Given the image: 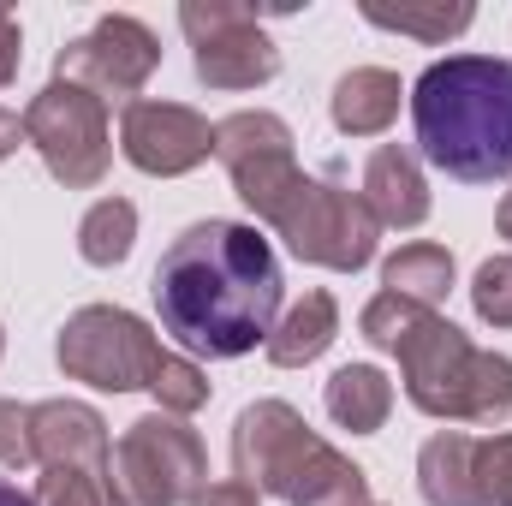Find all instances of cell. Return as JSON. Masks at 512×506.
<instances>
[{
    "label": "cell",
    "mask_w": 512,
    "mask_h": 506,
    "mask_svg": "<svg viewBox=\"0 0 512 506\" xmlns=\"http://www.w3.org/2000/svg\"><path fill=\"white\" fill-rule=\"evenodd\" d=\"M393 358L405 376V399L423 417H441V423H507L512 417V358L483 352L465 328H453L435 310L411 322Z\"/></svg>",
    "instance_id": "4"
},
{
    "label": "cell",
    "mask_w": 512,
    "mask_h": 506,
    "mask_svg": "<svg viewBox=\"0 0 512 506\" xmlns=\"http://www.w3.org/2000/svg\"><path fill=\"white\" fill-rule=\"evenodd\" d=\"M417 155L459 179L495 185L512 179V60L501 54H447L411 84Z\"/></svg>",
    "instance_id": "2"
},
{
    "label": "cell",
    "mask_w": 512,
    "mask_h": 506,
    "mask_svg": "<svg viewBox=\"0 0 512 506\" xmlns=\"http://www.w3.org/2000/svg\"><path fill=\"white\" fill-rule=\"evenodd\" d=\"M179 24L191 36L197 78L209 90H256L280 72V48L262 30V12L239 0H185Z\"/></svg>",
    "instance_id": "9"
},
{
    "label": "cell",
    "mask_w": 512,
    "mask_h": 506,
    "mask_svg": "<svg viewBox=\"0 0 512 506\" xmlns=\"http://www.w3.org/2000/svg\"><path fill=\"white\" fill-rule=\"evenodd\" d=\"M477 483L483 506H512V435H489L477 447Z\"/></svg>",
    "instance_id": "26"
},
{
    "label": "cell",
    "mask_w": 512,
    "mask_h": 506,
    "mask_svg": "<svg viewBox=\"0 0 512 506\" xmlns=\"http://www.w3.org/2000/svg\"><path fill=\"white\" fill-rule=\"evenodd\" d=\"M268 227L286 239V251L298 262H316V268H334V274H358L376 256V239H382L364 197L340 191L328 179H298L292 197L268 215Z\"/></svg>",
    "instance_id": "6"
},
{
    "label": "cell",
    "mask_w": 512,
    "mask_h": 506,
    "mask_svg": "<svg viewBox=\"0 0 512 506\" xmlns=\"http://www.w3.org/2000/svg\"><path fill=\"white\" fill-rule=\"evenodd\" d=\"M477 435L465 429H441L423 441L417 453V489L429 506H483V483H477Z\"/></svg>",
    "instance_id": "15"
},
{
    "label": "cell",
    "mask_w": 512,
    "mask_h": 506,
    "mask_svg": "<svg viewBox=\"0 0 512 506\" xmlns=\"http://www.w3.org/2000/svg\"><path fill=\"white\" fill-rule=\"evenodd\" d=\"M417 316H423V304H411V298H393V292H376V298L364 304L358 328H364V340H370V346L393 352V346L411 334V322H417Z\"/></svg>",
    "instance_id": "24"
},
{
    "label": "cell",
    "mask_w": 512,
    "mask_h": 506,
    "mask_svg": "<svg viewBox=\"0 0 512 506\" xmlns=\"http://www.w3.org/2000/svg\"><path fill=\"white\" fill-rule=\"evenodd\" d=\"M149 393L161 399V411H167V417H191V411H203V405H209V376H203L191 358L167 352V358H161V370H155V381H149Z\"/></svg>",
    "instance_id": "23"
},
{
    "label": "cell",
    "mask_w": 512,
    "mask_h": 506,
    "mask_svg": "<svg viewBox=\"0 0 512 506\" xmlns=\"http://www.w3.org/2000/svg\"><path fill=\"white\" fill-rule=\"evenodd\" d=\"M364 209L376 215V227H423L429 221V185L423 167L405 143H382L364 161Z\"/></svg>",
    "instance_id": "14"
},
{
    "label": "cell",
    "mask_w": 512,
    "mask_h": 506,
    "mask_svg": "<svg viewBox=\"0 0 512 506\" xmlns=\"http://www.w3.org/2000/svg\"><path fill=\"white\" fill-rule=\"evenodd\" d=\"M0 465L30 471L36 465V429H30V405L0 399Z\"/></svg>",
    "instance_id": "27"
},
{
    "label": "cell",
    "mask_w": 512,
    "mask_h": 506,
    "mask_svg": "<svg viewBox=\"0 0 512 506\" xmlns=\"http://www.w3.org/2000/svg\"><path fill=\"white\" fill-rule=\"evenodd\" d=\"M24 143L42 155V167L66 185V191H90L102 185L108 161H114V126H108V102L78 90V84H48L42 96H30L24 108Z\"/></svg>",
    "instance_id": "7"
},
{
    "label": "cell",
    "mask_w": 512,
    "mask_h": 506,
    "mask_svg": "<svg viewBox=\"0 0 512 506\" xmlns=\"http://www.w3.org/2000/svg\"><path fill=\"white\" fill-rule=\"evenodd\" d=\"M209 489V453L185 417L149 411L126 423V435L108 453V495L114 506H197Z\"/></svg>",
    "instance_id": "5"
},
{
    "label": "cell",
    "mask_w": 512,
    "mask_h": 506,
    "mask_svg": "<svg viewBox=\"0 0 512 506\" xmlns=\"http://www.w3.org/2000/svg\"><path fill=\"white\" fill-rule=\"evenodd\" d=\"M30 429H36V465H84V471H108V423L96 405L78 399H42L30 405Z\"/></svg>",
    "instance_id": "13"
},
{
    "label": "cell",
    "mask_w": 512,
    "mask_h": 506,
    "mask_svg": "<svg viewBox=\"0 0 512 506\" xmlns=\"http://www.w3.org/2000/svg\"><path fill=\"white\" fill-rule=\"evenodd\" d=\"M233 483L286 506H376L370 477L334 453L286 399H256L233 423Z\"/></svg>",
    "instance_id": "3"
},
{
    "label": "cell",
    "mask_w": 512,
    "mask_h": 506,
    "mask_svg": "<svg viewBox=\"0 0 512 506\" xmlns=\"http://www.w3.org/2000/svg\"><path fill=\"white\" fill-rule=\"evenodd\" d=\"M36 506H114L108 495V471H84V465H42Z\"/></svg>",
    "instance_id": "22"
},
{
    "label": "cell",
    "mask_w": 512,
    "mask_h": 506,
    "mask_svg": "<svg viewBox=\"0 0 512 506\" xmlns=\"http://www.w3.org/2000/svg\"><path fill=\"white\" fill-rule=\"evenodd\" d=\"M60 370L72 381H90L102 393H137L161 370V340L143 316H131L120 304H84L78 316H66L60 328Z\"/></svg>",
    "instance_id": "8"
},
{
    "label": "cell",
    "mask_w": 512,
    "mask_h": 506,
    "mask_svg": "<svg viewBox=\"0 0 512 506\" xmlns=\"http://www.w3.org/2000/svg\"><path fill=\"white\" fill-rule=\"evenodd\" d=\"M120 155L149 179H179L215 155V126L185 102H149L137 96L120 114Z\"/></svg>",
    "instance_id": "12"
},
{
    "label": "cell",
    "mask_w": 512,
    "mask_h": 506,
    "mask_svg": "<svg viewBox=\"0 0 512 506\" xmlns=\"http://www.w3.org/2000/svg\"><path fill=\"white\" fill-rule=\"evenodd\" d=\"M495 227H501V239H512V191H507V203H501V215H495Z\"/></svg>",
    "instance_id": "32"
},
{
    "label": "cell",
    "mask_w": 512,
    "mask_h": 506,
    "mask_svg": "<svg viewBox=\"0 0 512 506\" xmlns=\"http://www.w3.org/2000/svg\"><path fill=\"white\" fill-rule=\"evenodd\" d=\"M340 340V304H334V292H304L280 322H274V334H268V364L274 370H304V364H316L328 346Z\"/></svg>",
    "instance_id": "16"
},
{
    "label": "cell",
    "mask_w": 512,
    "mask_h": 506,
    "mask_svg": "<svg viewBox=\"0 0 512 506\" xmlns=\"http://www.w3.org/2000/svg\"><path fill=\"white\" fill-rule=\"evenodd\" d=\"M18 66H24V24L0 6V90L18 78Z\"/></svg>",
    "instance_id": "28"
},
{
    "label": "cell",
    "mask_w": 512,
    "mask_h": 506,
    "mask_svg": "<svg viewBox=\"0 0 512 506\" xmlns=\"http://www.w3.org/2000/svg\"><path fill=\"white\" fill-rule=\"evenodd\" d=\"M149 298L161 334H173L191 358H245L268 346L280 322L286 274L256 227L197 221L161 251L149 274Z\"/></svg>",
    "instance_id": "1"
},
{
    "label": "cell",
    "mask_w": 512,
    "mask_h": 506,
    "mask_svg": "<svg viewBox=\"0 0 512 506\" xmlns=\"http://www.w3.org/2000/svg\"><path fill=\"white\" fill-rule=\"evenodd\" d=\"M197 506H262V501H256L245 483H209V489L197 495Z\"/></svg>",
    "instance_id": "29"
},
{
    "label": "cell",
    "mask_w": 512,
    "mask_h": 506,
    "mask_svg": "<svg viewBox=\"0 0 512 506\" xmlns=\"http://www.w3.org/2000/svg\"><path fill=\"white\" fill-rule=\"evenodd\" d=\"M364 18L382 30H399V36H417V42H447L477 24V6L471 0H399V6L364 0Z\"/></svg>",
    "instance_id": "20"
},
{
    "label": "cell",
    "mask_w": 512,
    "mask_h": 506,
    "mask_svg": "<svg viewBox=\"0 0 512 506\" xmlns=\"http://www.w3.org/2000/svg\"><path fill=\"white\" fill-rule=\"evenodd\" d=\"M382 292L435 310V304L453 292V251H447V245H399V251L382 262Z\"/></svg>",
    "instance_id": "19"
},
{
    "label": "cell",
    "mask_w": 512,
    "mask_h": 506,
    "mask_svg": "<svg viewBox=\"0 0 512 506\" xmlns=\"http://www.w3.org/2000/svg\"><path fill=\"white\" fill-rule=\"evenodd\" d=\"M0 506H36V501H30L18 483H6V477H0Z\"/></svg>",
    "instance_id": "31"
},
{
    "label": "cell",
    "mask_w": 512,
    "mask_h": 506,
    "mask_svg": "<svg viewBox=\"0 0 512 506\" xmlns=\"http://www.w3.org/2000/svg\"><path fill=\"white\" fill-rule=\"evenodd\" d=\"M399 96H405L399 72H387V66H352L334 84L328 114H334V126L346 131V137H382L399 120Z\"/></svg>",
    "instance_id": "17"
},
{
    "label": "cell",
    "mask_w": 512,
    "mask_h": 506,
    "mask_svg": "<svg viewBox=\"0 0 512 506\" xmlns=\"http://www.w3.org/2000/svg\"><path fill=\"white\" fill-rule=\"evenodd\" d=\"M131 239H137V209H131L126 197H102L78 221V256L90 268H120L131 256Z\"/></svg>",
    "instance_id": "21"
},
{
    "label": "cell",
    "mask_w": 512,
    "mask_h": 506,
    "mask_svg": "<svg viewBox=\"0 0 512 506\" xmlns=\"http://www.w3.org/2000/svg\"><path fill=\"white\" fill-rule=\"evenodd\" d=\"M155 66H161L155 30L143 18H131V12H102L84 36H72L60 48L54 78L60 84H78V90H90L102 102L108 96H131L137 102V90L155 78Z\"/></svg>",
    "instance_id": "10"
},
{
    "label": "cell",
    "mask_w": 512,
    "mask_h": 506,
    "mask_svg": "<svg viewBox=\"0 0 512 506\" xmlns=\"http://www.w3.org/2000/svg\"><path fill=\"white\" fill-rule=\"evenodd\" d=\"M322 405H328V417H334L340 429L376 435V429L387 423V411H393V381H387L376 364H346V370L328 376Z\"/></svg>",
    "instance_id": "18"
},
{
    "label": "cell",
    "mask_w": 512,
    "mask_h": 506,
    "mask_svg": "<svg viewBox=\"0 0 512 506\" xmlns=\"http://www.w3.org/2000/svg\"><path fill=\"white\" fill-rule=\"evenodd\" d=\"M215 155L221 167L233 173V191L245 197L256 221L268 227V215L292 197V185L304 179L298 173V155H292V126L268 108H245V114H227L215 126Z\"/></svg>",
    "instance_id": "11"
},
{
    "label": "cell",
    "mask_w": 512,
    "mask_h": 506,
    "mask_svg": "<svg viewBox=\"0 0 512 506\" xmlns=\"http://www.w3.org/2000/svg\"><path fill=\"white\" fill-rule=\"evenodd\" d=\"M18 143H24V120H18V114H6V108H0V161H6V155H12V149H18Z\"/></svg>",
    "instance_id": "30"
},
{
    "label": "cell",
    "mask_w": 512,
    "mask_h": 506,
    "mask_svg": "<svg viewBox=\"0 0 512 506\" xmlns=\"http://www.w3.org/2000/svg\"><path fill=\"white\" fill-rule=\"evenodd\" d=\"M471 304L489 328H512V256H489L471 280Z\"/></svg>",
    "instance_id": "25"
},
{
    "label": "cell",
    "mask_w": 512,
    "mask_h": 506,
    "mask_svg": "<svg viewBox=\"0 0 512 506\" xmlns=\"http://www.w3.org/2000/svg\"><path fill=\"white\" fill-rule=\"evenodd\" d=\"M0 352H6V340H0Z\"/></svg>",
    "instance_id": "33"
}]
</instances>
